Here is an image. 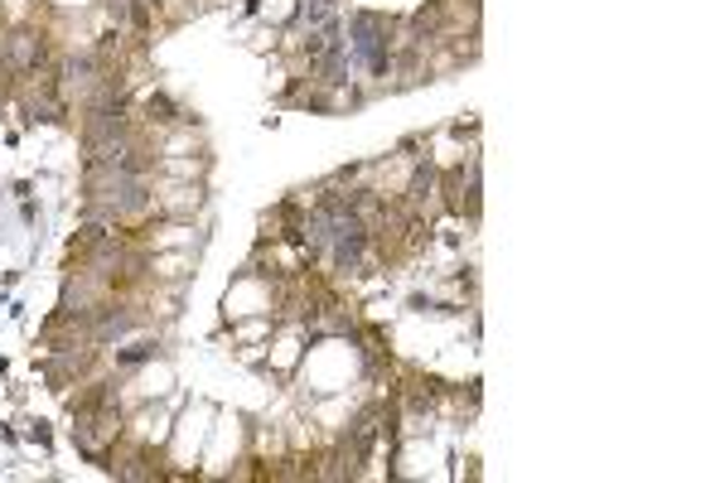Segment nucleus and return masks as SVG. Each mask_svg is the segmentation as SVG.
<instances>
[{
	"mask_svg": "<svg viewBox=\"0 0 725 483\" xmlns=\"http://www.w3.org/2000/svg\"><path fill=\"white\" fill-rule=\"evenodd\" d=\"M5 68H15V73H34V68L44 64V44L34 39V34H15V39H5Z\"/></svg>",
	"mask_w": 725,
	"mask_h": 483,
	"instance_id": "obj_1",
	"label": "nucleus"
}]
</instances>
